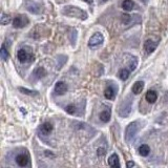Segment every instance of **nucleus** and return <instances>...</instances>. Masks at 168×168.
Instances as JSON below:
<instances>
[{
	"instance_id": "a878e982",
	"label": "nucleus",
	"mask_w": 168,
	"mask_h": 168,
	"mask_svg": "<svg viewBox=\"0 0 168 168\" xmlns=\"http://www.w3.org/2000/svg\"><path fill=\"white\" fill-rule=\"evenodd\" d=\"M97 154H98V157L99 158H103L104 155H105V154H106V151H105V148H102V147H101V148H98V152H97Z\"/></svg>"
},
{
	"instance_id": "aec40b11",
	"label": "nucleus",
	"mask_w": 168,
	"mask_h": 168,
	"mask_svg": "<svg viewBox=\"0 0 168 168\" xmlns=\"http://www.w3.org/2000/svg\"><path fill=\"white\" fill-rule=\"evenodd\" d=\"M37 8H41L40 5H38L37 3H29L28 5V8H29V12H32V13H35V14H38V13H40L41 10H37Z\"/></svg>"
},
{
	"instance_id": "2eb2a0df",
	"label": "nucleus",
	"mask_w": 168,
	"mask_h": 168,
	"mask_svg": "<svg viewBox=\"0 0 168 168\" xmlns=\"http://www.w3.org/2000/svg\"><path fill=\"white\" fill-rule=\"evenodd\" d=\"M134 7V2L133 0H124V1L122 2V8L125 11H131Z\"/></svg>"
},
{
	"instance_id": "0eeeda50",
	"label": "nucleus",
	"mask_w": 168,
	"mask_h": 168,
	"mask_svg": "<svg viewBox=\"0 0 168 168\" xmlns=\"http://www.w3.org/2000/svg\"><path fill=\"white\" fill-rule=\"evenodd\" d=\"M54 91H55V94L58 95V96L64 95L65 92H67V85H66V83L63 82V81H59V82H57L56 85H55V88H54Z\"/></svg>"
},
{
	"instance_id": "4468645a",
	"label": "nucleus",
	"mask_w": 168,
	"mask_h": 168,
	"mask_svg": "<svg viewBox=\"0 0 168 168\" xmlns=\"http://www.w3.org/2000/svg\"><path fill=\"white\" fill-rule=\"evenodd\" d=\"M46 75V71L43 67H37L33 73V76H35L37 79H41Z\"/></svg>"
},
{
	"instance_id": "f3484780",
	"label": "nucleus",
	"mask_w": 168,
	"mask_h": 168,
	"mask_svg": "<svg viewBox=\"0 0 168 168\" xmlns=\"http://www.w3.org/2000/svg\"><path fill=\"white\" fill-rule=\"evenodd\" d=\"M100 120L102 122H104V123H107V122H109V120H110V110L108 109H106V110H103L101 113H100Z\"/></svg>"
},
{
	"instance_id": "393cba45",
	"label": "nucleus",
	"mask_w": 168,
	"mask_h": 168,
	"mask_svg": "<svg viewBox=\"0 0 168 168\" xmlns=\"http://www.w3.org/2000/svg\"><path fill=\"white\" fill-rule=\"evenodd\" d=\"M130 21V16L129 15H122V22L124 24H128V22Z\"/></svg>"
},
{
	"instance_id": "20e7f679",
	"label": "nucleus",
	"mask_w": 168,
	"mask_h": 168,
	"mask_svg": "<svg viewBox=\"0 0 168 168\" xmlns=\"http://www.w3.org/2000/svg\"><path fill=\"white\" fill-rule=\"evenodd\" d=\"M29 18L24 16V15H18L14 18L13 20V25L15 29H21V28H24L26 24H29Z\"/></svg>"
},
{
	"instance_id": "f257e3e1",
	"label": "nucleus",
	"mask_w": 168,
	"mask_h": 168,
	"mask_svg": "<svg viewBox=\"0 0 168 168\" xmlns=\"http://www.w3.org/2000/svg\"><path fill=\"white\" fill-rule=\"evenodd\" d=\"M62 13L65 15V16L68 17H73V18H79L81 20H84L87 18V14L84 11H82L81 8L77 7H71V5H68V7H65L62 10Z\"/></svg>"
},
{
	"instance_id": "1a4fd4ad",
	"label": "nucleus",
	"mask_w": 168,
	"mask_h": 168,
	"mask_svg": "<svg viewBox=\"0 0 168 168\" xmlns=\"http://www.w3.org/2000/svg\"><path fill=\"white\" fill-rule=\"evenodd\" d=\"M40 131H41V133L47 136V134H50L53 131V125L50 124V122L43 123V124L40 126Z\"/></svg>"
},
{
	"instance_id": "dca6fc26",
	"label": "nucleus",
	"mask_w": 168,
	"mask_h": 168,
	"mask_svg": "<svg viewBox=\"0 0 168 168\" xmlns=\"http://www.w3.org/2000/svg\"><path fill=\"white\" fill-rule=\"evenodd\" d=\"M149 152H150V148H149V146L146 145V144H143V145H141L139 147V154L142 155V157H147V155H149Z\"/></svg>"
},
{
	"instance_id": "4be33fe9",
	"label": "nucleus",
	"mask_w": 168,
	"mask_h": 168,
	"mask_svg": "<svg viewBox=\"0 0 168 168\" xmlns=\"http://www.w3.org/2000/svg\"><path fill=\"white\" fill-rule=\"evenodd\" d=\"M19 91L24 95H29V96H36L37 95V92L34 91H29L28 88H23V87H19Z\"/></svg>"
},
{
	"instance_id": "6ab92c4d",
	"label": "nucleus",
	"mask_w": 168,
	"mask_h": 168,
	"mask_svg": "<svg viewBox=\"0 0 168 168\" xmlns=\"http://www.w3.org/2000/svg\"><path fill=\"white\" fill-rule=\"evenodd\" d=\"M129 74H130V70H128V68H122L119 73V77H120V79L124 81L129 77Z\"/></svg>"
},
{
	"instance_id": "423d86ee",
	"label": "nucleus",
	"mask_w": 168,
	"mask_h": 168,
	"mask_svg": "<svg viewBox=\"0 0 168 168\" xmlns=\"http://www.w3.org/2000/svg\"><path fill=\"white\" fill-rule=\"evenodd\" d=\"M158 44H159V41H154L151 39H147L144 43V50H146V53L148 54H151L152 52H155V49L158 47Z\"/></svg>"
},
{
	"instance_id": "6e6552de",
	"label": "nucleus",
	"mask_w": 168,
	"mask_h": 168,
	"mask_svg": "<svg viewBox=\"0 0 168 168\" xmlns=\"http://www.w3.org/2000/svg\"><path fill=\"white\" fill-rule=\"evenodd\" d=\"M16 163L19 165L20 167H25L28 166L29 163V158L28 155H24V154H21V155H18L16 157Z\"/></svg>"
},
{
	"instance_id": "5701e85b",
	"label": "nucleus",
	"mask_w": 168,
	"mask_h": 168,
	"mask_svg": "<svg viewBox=\"0 0 168 168\" xmlns=\"http://www.w3.org/2000/svg\"><path fill=\"white\" fill-rule=\"evenodd\" d=\"M76 106H75L74 104H71L68 105V106L65 107V112H66L67 113H71V115H74L75 113H76Z\"/></svg>"
},
{
	"instance_id": "f03ea898",
	"label": "nucleus",
	"mask_w": 168,
	"mask_h": 168,
	"mask_svg": "<svg viewBox=\"0 0 168 168\" xmlns=\"http://www.w3.org/2000/svg\"><path fill=\"white\" fill-rule=\"evenodd\" d=\"M17 58L21 63L32 62L35 60V57L33 55V53L29 47H23V49H20L17 53Z\"/></svg>"
},
{
	"instance_id": "bb28decb",
	"label": "nucleus",
	"mask_w": 168,
	"mask_h": 168,
	"mask_svg": "<svg viewBox=\"0 0 168 168\" xmlns=\"http://www.w3.org/2000/svg\"><path fill=\"white\" fill-rule=\"evenodd\" d=\"M127 167H134V162H128Z\"/></svg>"
},
{
	"instance_id": "39448f33",
	"label": "nucleus",
	"mask_w": 168,
	"mask_h": 168,
	"mask_svg": "<svg viewBox=\"0 0 168 168\" xmlns=\"http://www.w3.org/2000/svg\"><path fill=\"white\" fill-rule=\"evenodd\" d=\"M104 41V37L101 33H95L94 35L89 38V41H88V46L89 47H94V46H97L99 44H101L102 42Z\"/></svg>"
},
{
	"instance_id": "9b49d317",
	"label": "nucleus",
	"mask_w": 168,
	"mask_h": 168,
	"mask_svg": "<svg viewBox=\"0 0 168 168\" xmlns=\"http://www.w3.org/2000/svg\"><path fill=\"white\" fill-rule=\"evenodd\" d=\"M145 99L148 103H155L158 99V95L157 92L155 91H148L146 92V96H145Z\"/></svg>"
},
{
	"instance_id": "412c9836",
	"label": "nucleus",
	"mask_w": 168,
	"mask_h": 168,
	"mask_svg": "<svg viewBox=\"0 0 168 168\" xmlns=\"http://www.w3.org/2000/svg\"><path fill=\"white\" fill-rule=\"evenodd\" d=\"M11 21V18L8 15H7L5 13H2L1 15V19H0V23H1L2 25H5V24H8Z\"/></svg>"
},
{
	"instance_id": "c85d7f7f",
	"label": "nucleus",
	"mask_w": 168,
	"mask_h": 168,
	"mask_svg": "<svg viewBox=\"0 0 168 168\" xmlns=\"http://www.w3.org/2000/svg\"><path fill=\"white\" fill-rule=\"evenodd\" d=\"M107 0H100V2H102V3H104V2H106Z\"/></svg>"
},
{
	"instance_id": "a211bd4d",
	"label": "nucleus",
	"mask_w": 168,
	"mask_h": 168,
	"mask_svg": "<svg viewBox=\"0 0 168 168\" xmlns=\"http://www.w3.org/2000/svg\"><path fill=\"white\" fill-rule=\"evenodd\" d=\"M0 57H1L2 61H7V60L8 59V57H10L8 50H7V47H5L4 44H2L1 45V50H0Z\"/></svg>"
},
{
	"instance_id": "f8f14e48",
	"label": "nucleus",
	"mask_w": 168,
	"mask_h": 168,
	"mask_svg": "<svg viewBox=\"0 0 168 168\" xmlns=\"http://www.w3.org/2000/svg\"><path fill=\"white\" fill-rule=\"evenodd\" d=\"M108 165L112 167H120V162H119V158L116 154L112 155L108 159Z\"/></svg>"
},
{
	"instance_id": "7ed1b4c3",
	"label": "nucleus",
	"mask_w": 168,
	"mask_h": 168,
	"mask_svg": "<svg viewBox=\"0 0 168 168\" xmlns=\"http://www.w3.org/2000/svg\"><path fill=\"white\" fill-rule=\"evenodd\" d=\"M139 123L138 122H131L129 125L126 127L125 130V139L127 142H131L133 139L137 136L138 131H139Z\"/></svg>"
},
{
	"instance_id": "cd10ccee",
	"label": "nucleus",
	"mask_w": 168,
	"mask_h": 168,
	"mask_svg": "<svg viewBox=\"0 0 168 168\" xmlns=\"http://www.w3.org/2000/svg\"><path fill=\"white\" fill-rule=\"evenodd\" d=\"M85 1L87 2V3H89V4H91V3H92V0H85Z\"/></svg>"
},
{
	"instance_id": "b1692460",
	"label": "nucleus",
	"mask_w": 168,
	"mask_h": 168,
	"mask_svg": "<svg viewBox=\"0 0 168 168\" xmlns=\"http://www.w3.org/2000/svg\"><path fill=\"white\" fill-rule=\"evenodd\" d=\"M137 65H138V60L137 58H133V60H131V62H130V64H129V70L130 71H134L136 70V67H137Z\"/></svg>"
},
{
	"instance_id": "ddd939ff",
	"label": "nucleus",
	"mask_w": 168,
	"mask_h": 168,
	"mask_svg": "<svg viewBox=\"0 0 168 168\" xmlns=\"http://www.w3.org/2000/svg\"><path fill=\"white\" fill-rule=\"evenodd\" d=\"M104 96H105V98L108 99V100H113V99H115V96H116L115 89H113L112 86H108V87L104 91Z\"/></svg>"
},
{
	"instance_id": "9d476101",
	"label": "nucleus",
	"mask_w": 168,
	"mask_h": 168,
	"mask_svg": "<svg viewBox=\"0 0 168 168\" xmlns=\"http://www.w3.org/2000/svg\"><path fill=\"white\" fill-rule=\"evenodd\" d=\"M143 88H144L143 81H137V82L133 85V87H131V91H133L134 95H139L140 92H142Z\"/></svg>"
}]
</instances>
